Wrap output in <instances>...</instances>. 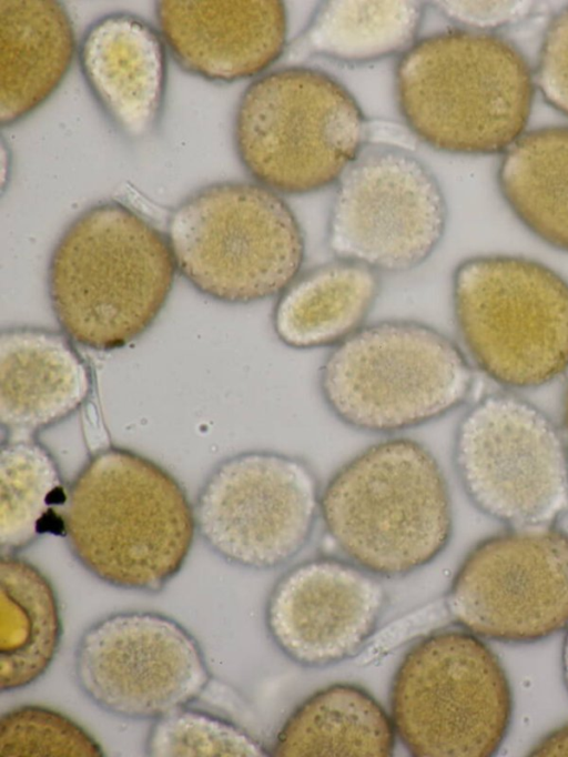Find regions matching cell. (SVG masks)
<instances>
[{"label":"cell","mask_w":568,"mask_h":757,"mask_svg":"<svg viewBox=\"0 0 568 757\" xmlns=\"http://www.w3.org/2000/svg\"><path fill=\"white\" fill-rule=\"evenodd\" d=\"M58 531L95 578L153 594L183 567L196 525L193 505L170 472L112 445L93 453L67 486Z\"/></svg>","instance_id":"1"},{"label":"cell","mask_w":568,"mask_h":757,"mask_svg":"<svg viewBox=\"0 0 568 757\" xmlns=\"http://www.w3.org/2000/svg\"><path fill=\"white\" fill-rule=\"evenodd\" d=\"M176 272L166 235L130 206L104 201L82 211L54 244L48 297L73 343L112 351L154 324Z\"/></svg>","instance_id":"2"},{"label":"cell","mask_w":568,"mask_h":757,"mask_svg":"<svg viewBox=\"0 0 568 757\" xmlns=\"http://www.w3.org/2000/svg\"><path fill=\"white\" fill-rule=\"evenodd\" d=\"M395 97L408 130L452 154L504 153L526 131L536 92L523 51L491 32L455 28L399 57Z\"/></svg>","instance_id":"3"},{"label":"cell","mask_w":568,"mask_h":757,"mask_svg":"<svg viewBox=\"0 0 568 757\" xmlns=\"http://www.w3.org/2000/svg\"><path fill=\"white\" fill-rule=\"evenodd\" d=\"M325 532L348 561L378 577L412 574L453 534L446 476L423 443L393 436L342 464L321 491Z\"/></svg>","instance_id":"4"},{"label":"cell","mask_w":568,"mask_h":757,"mask_svg":"<svg viewBox=\"0 0 568 757\" xmlns=\"http://www.w3.org/2000/svg\"><path fill=\"white\" fill-rule=\"evenodd\" d=\"M475 382L458 344L415 320L364 324L335 345L318 372V391L344 425L395 434L437 421L460 407Z\"/></svg>","instance_id":"5"},{"label":"cell","mask_w":568,"mask_h":757,"mask_svg":"<svg viewBox=\"0 0 568 757\" xmlns=\"http://www.w3.org/2000/svg\"><path fill=\"white\" fill-rule=\"evenodd\" d=\"M357 100L332 74L304 65L272 70L242 93L233 140L252 179L303 195L337 184L368 143Z\"/></svg>","instance_id":"6"},{"label":"cell","mask_w":568,"mask_h":757,"mask_svg":"<svg viewBox=\"0 0 568 757\" xmlns=\"http://www.w3.org/2000/svg\"><path fill=\"white\" fill-rule=\"evenodd\" d=\"M165 235L182 277L229 305L277 297L306 254L291 206L256 182H215L192 192L172 210Z\"/></svg>","instance_id":"7"},{"label":"cell","mask_w":568,"mask_h":757,"mask_svg":"<svg viewBox=\"0 0 568 757\" xmlns=\"http://www.w3.org/2000/svg\"><path fill=\"white\" fill-rule=\"evenodd\" d=\"M457 332L476 366L513 390L568 370V281L534 259L475 255L452 274Z\"/></svg>","instance_id":"8"},{"label":"cell","mask_w":568,"mask_h":757,"mask_svg":"<svg viewBox=\"0 0 568 757\" xmlns=\"http://www.w3.org/2000/svg\"><path fill=\"white\" fill-rule=\"evenodd\" d=\"M396 735L417 757H490L513 720L501 662L463 629L434 632L403 657L390 687Z\"/></svg>","instance_id":"9"},{"label":"cell","mask_w":568,"mask_h":757,"mask_svg":"<svg viewBox=\"0 0 568 757\" xmlns=\"http://www.w3.org/2000/svg\"><path fill=\"white\" fill-rule=\"evenodd\" d=\"M453 461L475 507L508 527L556 525L568 514V447L531 402L491 393L460 418Z\"/></svg>","instance_id":"10"},{"label":"cell","mask_w":568,"mask_h":757,"mask_svg":"<svg viewBox=\"0 0 568 757\" xmlns=\"http://www.w3.org/2000/svg\"><path fill=\"white\" fill-rule=\"evenodd\" d=\"M447 219L443 189L423 160L406 147L368 142L337 183L326 245L335 259L404 273L436 251Z\"/></svg>","instance_id":"11"},{"label":"cell","mask_w":568,"mask_h":757,"mask_svg":"<svg viewBox=\"0 0 568 757\" xmlns=\"http://www.w3.org/2000/svg\"><path fill=\"white\" fill-rule=\"evenodd\" d=\"M321 491L298 456L270 450L233 454L214 466L196 494V533L230 564L276 568L310 541Z\"/></svg>","instance_id":"12"},{"label":"cell","mask_w":568,"mask_h":757,"mask_svg":"<svg viewBox=\"0 0 568 757\" xmlns=\"http://www.w3.org/2000/svg\"><path fill=\"white\" fill-rule=\"evenodd\" d=\"M450 618L483 638L511 645L568 628V533L556 525L508 527L478 542L445 597Z\"/></svg>","instance_id":"13"},{"label":"cell","mask_w":568,"mask_h":757,"mask_svg":"<svg viewBox=\"0 0 568 757\" xmlns=\"http://www.w3.org/2000/svg\"><path fill=\"white\" fill-rule=\"evenodd\" d=\"M74 677L99 708L154 720L192 704L211 672L194 636L164 614L128 610L90 625L74 652Z\"/></svg>","instance_id":"14"},{"label":"cell","mask_w":568,"mask_h":757,"mask_svg":"<svg viewBox=\"0 0 568 757\" xmlns=\"http://www.w3.org/2000/svg\"><path fill=\"white\" fill-rule=\"evenodd\" d=\"M386 603L378 576L348 559L316 557L277 579L265 625L287 658L321 668L356 655L375 633Z\"/></svg>","instance_id":"15"},{"label":"cell","mask_w":568,"mask_h":757,"mask_svg":"<svg viewBox=\"0 0 568 757\" xmlns=\"http://www.w3.org/2000/svg\"><path fill=\"white\" fill-rule=\"evenodd\" d=\"M159 32L185 72L212 82L256 77L287 48V14L278 0H163Z\"/></svg>","instance_id":"16"},{"label":"cell","mask_w":568,"mask_h":757,"mask_svg":"<svg viewBox=\"0 0 568 757\" xmlns=\"http://www.w3.org/2000/svg\"><path fill=\"white\" fill-rule=\"evenodd\" d=\"M97 103L124 138L139 141L158 127L166 89V46L142 18L110 13L90 24L78 50Z\"/></svg>","instance_id":"17"},{"label":"cell","mask_w":568,"mask_h":757,"mask_svg":"<svg viewBox=\"0 0 568 757\" xmlns=\"http://www.w3.org/2000/svg\"><path fill=\"white\" fill-rule=\"evenodd\" d=\"M91 391L90 367L64 333L29 325L1 330V440L31 437L63 422Z\"/></svg>","instance_id":"18"},{"label":"cell","mask_w":568,"mask_h":757,"mask_svg":"<svg viewBox=\"0 0 568 757\" xmlns=\"http://www.w3.org/2000/svg\"><path fill=\"white\" fill-rule=\"evenodd\" d=\"M0 123L6 127L53 94L77 42L68 11L52 0H0Z\"/></svg>","instance_id":"19"},{"label":"cell","mask_w":568,"mask_h":757,"mask_svg":"<svg viewBox=\"0 0 568 757\" xmlns=\"http://www.w3.org/2000/svg\"><path fill=\"white\" fill-rule=\"evenodd\" d=\"M381 290V273L354 261L302 271L276 297L274 334L294 350L334 347L364 325Z\"/></svg>","instance_id":"20"},{"label":"cell","mask_w":568,"mask_h":757,"mask_svg":"<svg viewBox=\"0 0 568 757\" xmlns=\"http://www.w3.org/2000/svg\"><path fill=\"white\" fill-rule=\"evenodd\" d=\"M392 717L364 688L348 683L317 690L300 704L276 735L282 757H388L395 748Z\"/></svg>","instance_id":"21"},{"label":"cell","mask_w":568,"mask_h":757,"mask_svg":"<svg viewBox=\"0 0 568 757\" xmlns=\"http://www.w3.org/2000/svg\"><path fill=\"white\" fill-rule=\"evenodd\" d=\"M423 1L329 0L321 2L286 48L288 62L313 57L361 64L405 51L417 36Z\"/></svg>","instance_id":"22"},{"label":"cell","mask_w":568,"mask_h":757,"mask_svg":"<svg viewBox=\"0 0 568 757\" xmlns=\"http://www.w3.org/2000/svg\"><path fill=\"white\" fill-rule=\"evenodd\" d=\"M62 620L48 577L17 554L0 559V687L22 689L50 667L61 643Z\"/></svg>","instance_id":"23"},{"label":"cell","mask_w":568,"mask_h":757,"mask_svg":"<svg viewBox=\"0 0 568 757\" xmlns=\"http://www.w3.org/2000/svg\"><path fill=\"white\" fill-rule=\"evenodd\" d=\"M496 183L534 236L568 254V125L526 131L503 153Z\"/></svg>","instance_id":"24"},{"label":"cell","mask_w":568,"mask_h":757,"mask_svg":"<svg viewBox=\"0 0 568 757\" xmlns=\"http://www.w3.org/2000/svg\"><path fill=\"white\" fill-rule=\"evenodd\" d=\"M60 466L39 441L3 438L0 447V548L17 554L59 528L64 501Z\"/></svg>","instance_id":"25"},{"label":"cell","mask_w":568,"mask_h":757,"mask_svg":"<svg viewBox=\"0 0 568 757\" xmlns=\"http://www.w3.org/2000/svg\"><path fill=\"white\" fill-rule=\"evenodd\" d=\"M144 749L153 757L267 756L262 744L240 726L190 705L154 719Z\"/></svg>","instance_id":"26"},{"label":"cell","mask_w":568,"mask_h":757,"mask_svg":"<svg viewBox=\"0 0 568 757\" xmlns=\"http://www.w3.org/2000/svg\"><path fill=\"white\" fill-rule=\"evenodd\" d=\"M3 757H101L100 744L67 715L38 705L14 707L0 718Z\"/></svg>","instance_id":"27"},{"label":"cell","mask_w":568,"mask_h":757,"mask_svg":"<svg viewBox=\"0 0 568 757\" xmlns=\"http://www.w3.org/2000/svg\"><path fill=\"white\" fill-rule=\"evenodd\" d=\"M534 74L545 102L568 118V6L547 24Z\"/></svg>","instance_id":"28"},{"label":"cell","mask_w":568,"mask_h":757,"mask_svg":"<svg viewBox=\"0 0 568 757\" xmlns=\"http://www.w3.org/2000/svg\"><path fill=\"white\" fill-rule=\"evenodd\" d=\"M432 4L465 29L491 33L519 23L537 9L532 1H433Z\"/></svg>","instance_id":"29"},{"label":"cell","mask_w":568,"mask_h":757,"mask_svg":"<svg viewBox=\"0 0 568 757\" xmlns=\"http://www.w3.org/2000/svg\"><path fill=\"white\" fill-rule=\"evenodd\" d=\"M529 756H568V721L538 740Z\"/></svg>","instance_id":"30"},{"label":"cell","mask_w":568,"mask_h":757,"mask_svg":"<svg viewBox=\"0 0 568 757\" xmlns=\"http://www.w3.org/2000/svg\"><path fill=\"white\" fill-rule=\"evenodd\" d=\"M561 672L564 685L568 693V628L562 640L561 648Z\"/></svg>","instance_id":"31"},{"label":"cell","mask_w":568,"mask_h":757,"mask_svg":"<svg viewBox=\"0 0 568 757\" xmlns=\"http://www.w3.org/2000/svg\"><path fill=\"white\" fill-rule=\"evenodd\" d=\"M561 423H562V435L565 437L568 447V383L564 392L562 397V411H561Z\"/></svg>","instance_id":"32"}]
</instances>
